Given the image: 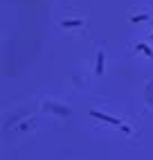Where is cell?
Segmentation results:
<instances>
[{"instance_id":"cell-4","label":"cell","mask_w":153,"mask_h":160,"mask_svg":"<svg viewBox=\"0 0 153 160\" xmlns=\"http://www.w3.org/2000/svg\"><path fill=\"white\" fill-rule=\"evenodd\" d=\"M137 48H140L142 52H144V54H146V57H153V50H151V48H146L144 43H137Z\"/></svg>"},{"instance_id":"cell-2","label":"cell","mask_w":153,"mask_h":160,"mask_svg":"<svg viewBox=\"0 0 153 160\" xmlns=\"http://www.w3.org/2000/svg\"><path fill=\"white\" fill-rule=\"evenodd\" d=\"M104 72V50H99V54H97V74Z\"/></svg>"},{"instance_id":"cell-6","label":"cell","mask_w":153,"mask_h":160,"mask_svg":"<svg viewBox=\"0 0 153 160\" xmlns=\"http://www.w3.org/2000/svg\"><path fill=\"white\" fill-rule=\"evenodd\" d=\"M151 36H153V34H151Z\"/></svg>"},{"instance_id":"cell-1","label":"cell","mask_w":153,"mask_h":160,"mask_svg":"<svg viewBox=\"0 0 153 160\" xmlns=\"http://www.w3.org/2000/svg\"><path fill=\"white\" fill-rule=\"evenodd\" d=\"M90 117H97V120H101V122H106V124H113V126H122V120H117V117H111V115H106V113H101V111H90Z\"/></svg>"},{"instance_id":"cell-3","label":"cell","mask_w":153,"mask_h":160,"mask_svg":"<svg viewBox=\"0 0 153 160\" xmlns=\"http://www.w3.org/2000/svg\"><path fill=\"white\" fill-rule=\"evenodd\" d=\"M61 25H63V27H81L83 23H81V20H63Z\"/></svg>"},{"instance_id":"cell-5","label":"cell","mask_w":153,"mask_h":160,"mask_svg":"<svg viewBox=\"0 0 153 160\" xmlns=\"http://www.w3.org/2000/svg\"><path fill=\"white\" fill-rule=\"evenodd\" d=\"M131 20H133V23H137V20H146V14H137V16H131Z\"/></svg>"}]
</instances>
